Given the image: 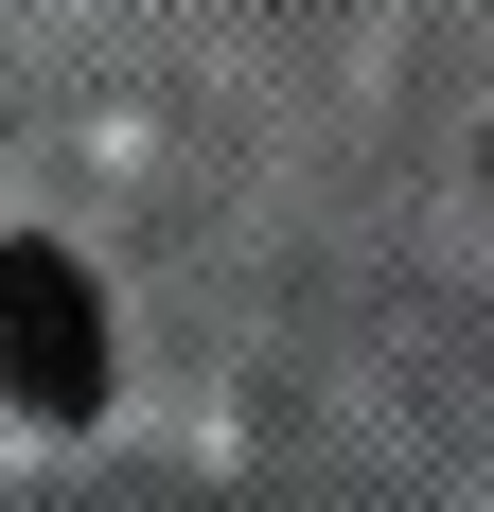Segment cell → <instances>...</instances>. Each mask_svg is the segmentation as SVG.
Wrapping results in <instances>:
<instances>
[{
	"label": "cell",
	"mask_w": 494,
	"mask_h": 512,
	"mask_svg": "<svg viewBox=\"0 0 494 512\" xmlns=\"http://www.w3.org/2000/svg\"><path fill=\"white\" fill-rule=\"evenodd\" d=\"M0 389L36 424H89L106 407V301L71 248H0Z\"/></svg>",
	"instance_id": "6da1fadb"
}]
</instances>
